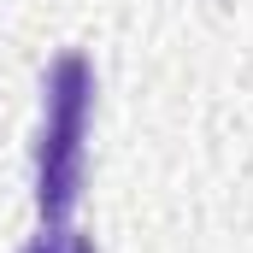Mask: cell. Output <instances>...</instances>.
Returning <instances> with one entry per match:
<instances>
[{"label":"cell","instance_id":"6da1fadb","mask_svg":"<svg viewBox=\"0 0 253 253\" xmlns=\"http://www.w3.org/2000/svg\"><path fill=\"white\" fill-rule=\"evenodd\" d=\"M88 106H94V65L83 53H59L42 77V135H36V212H42V224H71V212L83 200Z\"/></svg>","mask_w":253,"mask_h":253},{"label":"cell","instance_id":"7a4b0ae2","mask_svg":"<svg viewBox=\"0 0 253 253\" xmlns=\"http://www.w3.org/2000/svg\"><path fill=\"white\" fill-rule=\"evenodd\" d=\"M24 253H94V242H88V236H77L71 224H42V236H36Z\"/></svg>","mask_w":253,"mask_h":253}]
</instances>
